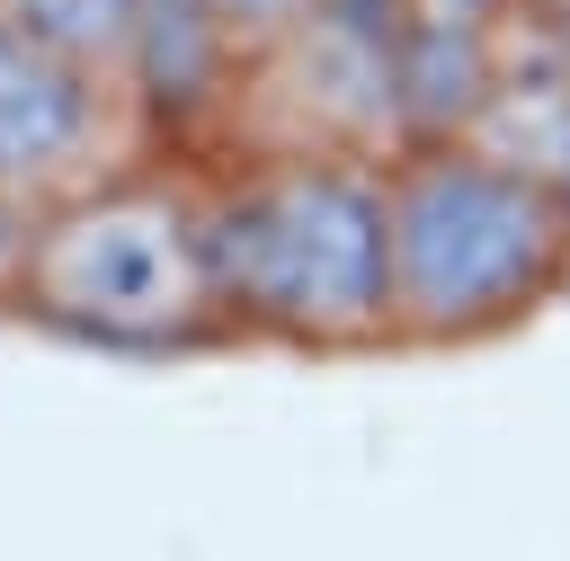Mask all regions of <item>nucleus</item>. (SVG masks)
Returning a JSON list of instances; mask_svg holds the SVG:
<instances>
[{"instance_id": "obj_2", "label": "nucleus", "mask_w": 570, "mask_h": 561, "mask_svg": "<svg viewBox=\"0 0 570 561\" xmlns=\"http://www.w3.org/2000/svg\"><path fill=\"white\" fill-rule=\"evenodd\" d=\"M570 196L499 169L454 134H410L383 160L392 347H481L561 303Z\"/></svg>"}, {"instance_id": "obj_4", "label": "nucleus", "mask_w": 570, "mask_h": 561, "mask_svg": "<svg viewBox=\"0 0 570 561\" xmlns=\"http://www.w3.org/2000/svg\"><path fill=\"white\" fill-rule=\"evenodd\" d=\"M142 98L71 53H53L45 36H27L18 18H0V205L45 214L98 178L142 169Z\"/></svg>"}, {"instance_id": "obj_5", "label": "nucleus", "mask_w": 570, "mask_h": 561, "mask_svg": "<svg viewBox=\"0 0 570 561\" xmlns=\"http://www.w3.org/2000/svg\"><path fill=\"white\" fill-rule=\"evenodd\" d=\"M428 134H454V142L490 151L499 169L570 196V36L534 27V53H499L472 80V98Z\"/></svg>"}, {"instance_id": "obj_3", "label": "nucleus", "mask_w": 570, "mask_h": 561, "mask_svg": "<svg viewBox=\"0 0 570 561\" xmlns=\"http://www.w3.org/2000/svg\"><path fill=\"white\" fill-rule=\"evenodd\" d=\"M9 303L62 338L125 356H187L232 338L205 240V187L178 169H125L45 205L27 223Z\"/></svg>"}, {"instance_id": "obj_9", "label": "nucleus", "mask_w": 570, "mask_h": 561, "mask_svg": "<svg viewBox=\"0 0 570 561\" xmlns=\"http://www.w3.org/2000/svg\"><path fill=\"white\" fill-rule=\"evenodd\" d=\"M561 303H570V258H561Z\"/></svg>"}, {"instance_id": "obj_7", "label": "nucleus", "mask_w": 570, "mask_h": 561, "mask_svg": "<svg viewBox=\"0 0 570 561\" xmlns=\"http://www.w3.org/2000/svg\"><path fill=\"white\" fill-rule=\"evenodd\" d=\"M187 9H205V18L223 27V36H240V45L258 53V45H276L285 27H303V18L321 9V0H187Z\"/></svg>"}, {"instance_id": "obj_8", "label": "nucleus", "mask_w": 570, "mask_h": 561, "mask_svg": "<svg viewBox=\"0 0 570 561\" xmlns=\"http://www.w3.org/2000/svg\"><path fill=\"white\" fill-rule=\"evenodd\" d=\"M0 223H27V214H18V205H0ZM0 294H9V258H0Z\"/></svg>"}, {"instance_id": "obj_1", "label": "nucleus", "mask_w": 570, "mask_h": 561, "mask_svg": "<svg viewBox=\"0 0 570 561\" xmlns=\"http://www.w3.org/2000/svg\"><path fill=\"white\" fill-rule=\"evenodd\" d=\"M205 240L232 338H276L303 356L392 347L374 151H249L205 178Z\"/></svg>"}, {"instance_id": "obj_6", "label": "nucleus", "mask_w": 570, "mask_h": 561, "mask_svg": "<svg viewBox=\"0 0 570 561\" xmlns=\"http://www.w3.org/2000/svg\"><path fill=\"white\" fill-rule=\"evenodd\" d=\"M0 18H18L27 36H45L53 53L125 80L134 71V45L151 27V0H0Z\"/></svg>"}]
</instances>
